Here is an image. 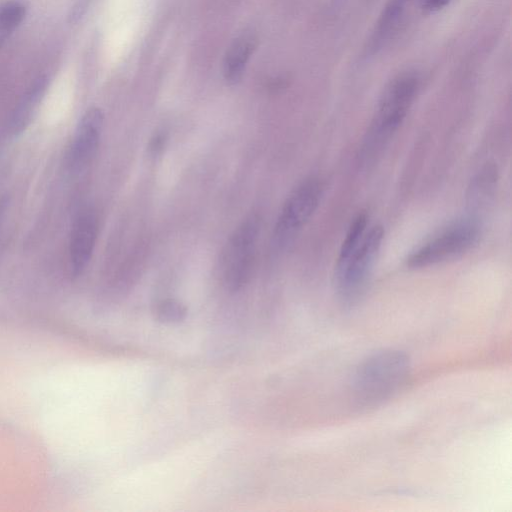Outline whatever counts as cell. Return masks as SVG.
<instances>
[{"label": "cell", "mask_w": 512, "mask_h": 512, "mask_svg": "<svg viewBox=\"0 0 512 512\" xmlns=\"http://www.w3.org/2000/svg\"><path fill=\"white\" fill-rule=\"evenodd\" d=\"M324 192L323 182L309 177L288 196L279 213L272 235L273 246L285 249L317 210Z\"/></svg>", "instance_id": "cell-5"}, {"label": "cell", "mask_w": 512, "mask_h": 512, "mask_svg": "<svg viewBox=\"0 0 512 512\" xmlns=\"http://www.w3.org/2000/svg\"><path fill=\"white\" fill-rule=\"evenodd\" d=\"M256 46L257 37L252 32H244L233 40L223 62V75L227 84L235 85L240 82Z\"/></svg>", "instance_id": "cell-9"}, {"label": "cell", "mask_w": 512, "mask_h": 512, "mask_svg": "<svg viewBox=\"0 0 512 512\" xmlns=\"http://www.w3.org/2000/svg\"><path fill=\"white\" fill-rule=\"evenodd\" d=\"M11 33L0 26V48Z\"/></svg>", "instance_id": "cell-17"}, {"label": "cell", "mask_w": 512, "mask_h": 512, "mask_svg": "<svg viewBox=\"0 0 512 512\" xmlns=\"http://www.w3.org/2000/svg\"><path fill=\"white\" fill-rule=\"evenodd\" d=\"M383 238L381 226L371 227L348 257L336 264V291L343 305L351 307L364 295Z\"/></svg>", "instance_id": "cell-3"}, {"label": "cell", "mask_w": 512, "mask_h": 512, "mask_svg": "<svg viewBox=\"0 0 512 512\" xmlns=\"http://www.w3.org/2000/svg\"><path fill=\"white\" fill-rule=\"evenodd\" d=\"M408 356L396 349H383L367 356L352 379V398L359 408L376 407L390 399L406 382Z\"/></svg>", "instance_id": "cell-1"}, {"label": "cell", "mask_w": 512, "mask_h": 512, "mask_svg": "<svg viewBox=\"0 0 512 512\" xmlns=\"http://www.w3.org/2000/svg\"><path fill=\"white\" fill-rule=\"evenodd\" d=\"M166 142V133H164L163 131H157L156 133H154L148 143L149 154L153 157L160 155L166 146Z\"/></svg>", "instance_id": "cell-15"}, {"label": "cell", "mask_w": 512, "mask_h": 512, "mask_svg": "<svg viewBox=\"0 0 512 512\" xmlns=\"http://www.w3.org/2000/svg\"><path fill=\"white\" fill-rule=\"evenodd\" d=\"M98 234V220L87 210L75 219L69 241L70 266L74 275L81 274L89 264Z\"/></svg>", "instance_id": "cell-8"}, {"label": "cell", "mask_w": 512, "mask_h": 512, "mask_svg": "<svg viewBox=\"0 0 512 512\" xmlns=\"http://www.w3.org/2000/svg\"><path fill=\"white\" fill-rule=\"evenodd\" d=\"M26 7L19 0H8L0 4V26L12 33L23 21Z\"/></svg>", "instance_id": "cell-13"}, {"label": "cell", "mask_w": 512, "mask_h": 512, "mask_svg": "<svg viewBox=\"0 0 512 512\" xmlns=\"http://www.w3.org/2000/svg\"><path fill=\"white\" fill-rule=\"evenodd\" d=\"M47 86L45 77L38 78L24 93L15 106L9 122V130L12 134L21 133L29 124L32 115L37 109Z\"/></svg>", "instance_id": "cell-11"}, {"label": "cell", "mask_w": 512, "mask_h": 512, "mask_svg": "<svg viewBox=\"0 0 512 512\" xmlns=\"http://www.w3.org/2000/svg\"><path fill=\"white\" fill-rule=\"evenodd\" d=\"M154 313L162 322H179L186 315V307L175 299H164L155 305Z\"/></svg>", "instance_id": "cell-14"}, {"label": "cell", "mask_w": 512, "mask_h": 512, "mask_svg": "<svg viewBox=\"0 0 512 512\" xmlns=\"http://www.w3.org/2000/svg\"><path fill=\"white\" fill-rule=\"evenodd\" d=\"M409 0H389L365 48L366 56L377 54L398 28Z\"/></svg>", "instance_id": "cell-10"}, {"label": "cell", "mask_w": 512, "mask_h": 512, "mask_svg": "<svg viewBox=\"0 0 512 512\" xmlns=\"http://www.w3.org/2000/svg\"><path fill=\"white\" fill-rule=\"evenodd\" d=\"M261 229L258 214L247 216L231 234L222 255V273L226 286L237 291L248 281Z\"/></svg>", "instance_id": "cell-6"}, {"label": "cell", "mask_w": 512, "mask_h": 512, "mask_svg": "<svg viewBox=\"0 0 512 512\" xmlns=\"http://www.w3.org/2000/svg\"><path fill=\"white\" fill-rule=\"evenodd\" d=\"M450 0H420L422 8L427 12H436L445 7Z\"/></svg>", "instance_id": "cell-16"}, {"label": "cell", "mask_w": 512, "mask_h": 512, "mask_svg": "<svg viewBox=\"0 0 512 512\" xmlns=\"http://www.w3.org/2000/svg\"><path fill=\"white\" fill-rule=\"evenodd\" d=\"M104 114L98 107L89 108L81 117L68 154L67 166L80 172L92 161L98 149L103 130Z\"/></svg>", "instance_id": "cell-7"}, {"label": "cell", "mask_w": 512, "mask_h": 512, "mask_svg": "<svg viewBox=\"0 0 512 512\" xmlns=\"http://www.w3.org/2000/svg\"><path fill=\"white\" fill-rule=\"evenodd\" d=\"M420 88V77L405 72L385 87L361 146L360 158L367 164L375 158L402 124Z\"/></svg>", "instance_id": "cell-2"}, {"label": "cell", "mask_w": 512, "mask_h": 512, "mask_svg": "<svg viewBox=\"0 0 512 512\" xmlns=\"http://www.w3.org/2000/svg\"><path fill=\"white\" fill-rule=\"evenodd\" d=\"M367 224L368 218L367 214L364 212L359 213L353 219L342 242L337 258V263L344 261L353 251V249L358 245L366 232Z\"/></svg>", "instance_id": "cell-12"}, {"label": "cell", "mask_w": 512, "mask_h": 512, "mask_svg": "<svg viewBox=\"0 0 512 512\" xmlns=\"http://www.w3.org/2000/svg\"><path fill=\"white\" fill-rule=\"evenodd\" d=\"M481 229L474 218L450 224L410 253L405 263L409 268H424L464 255L479 241Z\"/></svg>", "instance_id": "cell-4"}]
</instances>
